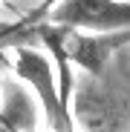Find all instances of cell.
Segmentation results:
<instances>
[{"mask_svg":"<svg viewBox=\"0 0 130 132\" xmlns=\"http://www.w3.org/2000/svg\"><path fill=\"white\" fill-rule=\"evenodd\" d=\"M15 75L20 80H26L32 89L40 98V106L46 112V121L55 132H75L72 129V115H70V106L61 101L58 95V83L52 75V63L43 57L38 49L29 46H20L17 57H15Z\"/></svg>","mask_w":130,"mask_h":132,"instance_id":"6da1fadb","label":"cell"},{"mask_svg":"<svg viewBox=\"0 0 130 132\" xmlns=\"http://www.w3.org/2000/svg\"><path fill=\"white\" fill-rule=\"evenodd\" d=\"M52 23L84 32L130 29V0H58Z\"/></svg>","mask_w":130,"mask_h":132,"instance_id":"7a4b0ae2","label":"cell"}]
</instances>
